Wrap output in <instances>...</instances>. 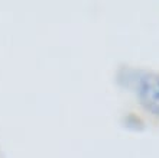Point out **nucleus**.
I'll return each mask as SVG.
<instances>
[{
	"label": "nucleus",
	"instance_id": "1",
	"mask_svg": "<svg viewBox=\"0 0 159 158\" xmlns=\"http://www.w3.org/2000/svg\"><path fill=\"white\" fill-rule=\"evenodd\" d=\"M125 80L127 87L136 94L139 103L153 116L159 117V74L143 70H127Z\"/></svg>",
	"mask_w": 159,
	"mask_h": 158
}]
</instances>
